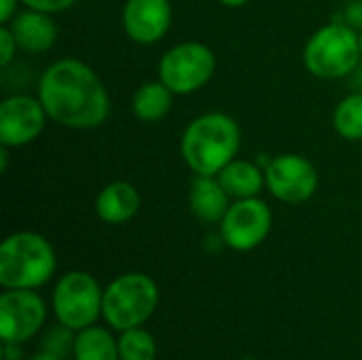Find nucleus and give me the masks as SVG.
Instances as JSON below:
<instances>
[{"label":"nucleus","mask_w":362,"mask_h":360,"mask_svg":"<svg viewBox=\"0 0 362 360\" xmlns=\"http://www.w3.org/2000/svg\"><path fill=\"white\" fill-rule=\"evenodd\" d=\"M358 36H361V53H362V30H361V34H358Z\"/></svg>","instance_id":"nucleus-29"},{"label":"nucleus","mask_w":362,"mask_h":360,"mask_svg":"<svg viewBox=\"0 0 362 360\" xmlns=\"http://www.w3.org/2000/svg\"><path fill=\"white\" fill-rule=\"evenodd\" d=\"M172 91L161 81L142 83L132 95V112L146 123L161 121L172 108Z\"/></svg>","instance_id":"nucleus-18"},{"label":"nucleus","mask_w":362,"mask_h":360,"mask_svg":"<svg viewBox=\"0 0 362 360\" xmlns=\"http://www.w3.org/2000/svg\"><path fill=\"white\" fill-rule=\"evenodd\" d=\"M263 170L267 191L284 204H303L318 189L316 168L297 153H282L269 159Z\"/></svg>","instance_id":"nucleus-10"},{"label":"nucleus","mask_w":362,"mask_h":360,"mask_svg":"<svg viewBox=\"0 0 362 360\" xmlns=\"http://www.w3.org/2000/svg\"><path fill=\"white\" fill-rule=\"evenodd\" d=\"M47 306L36 291L4 289L0 295V337L2 344H25L42 331Z\"/></svg>","instance_id":"nucleus-9"},{"label":"nucleus","mask_w":362,"mask_h":360,"mask_svg":"<svg viewBox=\"0 0 362 360\" xmlns=\"http://www.w3.org/2000/svg\"><path fill=\"white\" fill-rule=\"evenodd\" d=\"M244 360H255V359H244Z\"/></svg>","instance_id":"nucleus-30"},{"label":"nucleus","mask_w":362,"mask_h":360,"mask_svg":"<svg viewBox=\"0 0 362 360\" xmlns=\"http://www.w3.org/2000/svg\"><path fill=\"white\" fill-rule=\"evenodd\" d=\"M216 178L221 180L227 195L233 199L259 197L265 187V170L246 159H233L216 174Z\"/></svg>","instance_id":"nucleus-16"},{"label":"nucleus","mask_w":362,"mask_h":360,"mask_svg":"<svg viewBox=\"0 0 362 360\" xmlns=\"http://www.w3.org/2000/svg\"><path fill=\"white\" fill-rule=\"evenodd\" d=\"M17 40L13 36V32L8 30V25L0 28V64L2 68H8V64L13 62L15 53H17Z\"/></svg>","instance_id":"nucleus-22"},{"label":"nucleus","mask_w":362,"mask_h":360,"mask_svg":"<svg viewBox=\"0 0 362 360\" xmlns=\"http://www.w3.org/2000/svg\"><path fill=\"white\" fill-rule=\"evenodd\" d=\"M272 231V210L259 197L235 199L221 221V238L227 248L250 252L259 248Z\"/></svg>","instance_id":"nucleus-8"},{"label":"nucleus","mask_w":362,"mask_h":360,"mask_svg":"<svg viewBox=\"0 0 362 360\" xmlns=\"http://www.w3.org/2000/svg\"><path fill=\"white\" fill-rule=\"evenodd\" d=\"M159 306L157 282L140 272H129L115 278L104 289L102 318L106 325L123 333L127 329L144 327Z\"/></svg>","instance_id":"nucleus-4"},{"label":"nucleus","mask_w":362,"mask_h":360,"mask_svg":"<svg viewBox=\"0 0 362 360\" xmlns=\"http://www.w3.org/2000/svg\"><path fill=\"white\" fill-rule=\"evenodd\" d=\"M6 168H8V149L2 146V149H0V172L4 174Z\"/></svg>","instance_id":"nucleus-27"},{"label":"nucleus","mask_w":362,"mask_h":360,"mask_svg":"<svg viewBox=\"0 0 362 360\" xmlns=\"http://www.w3.org/2000/svg\"><path fill=\"white\" fill-rule=\"evenodd\" d=\"M242 132L233 117L206 112L195 117L180 138V155L195 176H216L240 151Z\"/></svg>","instance_id":"nucleus-2"},{"label":"nucleus","mask_w":362,"mask_h":360,"mask_svg":"<svg viewBox=\"0 0 362 360\" xmlns=\"http://www.w3.org/2000/svg\"><path fill=\"white\" fill-rule=\"evenodd\" d=\"M57 259L51 242L34 231L11 233L0 246V286L36 291L55 274Z\"/></svg>","instance_id":"nucleus-3"},{"label":"nucleus","mask_w":362,"mask_h":360,"mask_svg":"<svg viewBox=\"0 0 362 360\" xmlns=\"http://www.w3.org/2000/svg\"><path fill=\"white\" fill-rule=\"evenodd\" d=\"M21 0H0V21L8 23L13 19V15L17 13V4Z\"/></svg>","instance_id":"nucleus-24"},{"label":"nucleus","mask_w":362,"mask_h":360,"mask_svg":"<svg viewBox=\"0 0 362 360\" xmlns=\"http://www.w3.org/2000/svg\"><path fill=\"white\" fill-rule=\"evenodd\" d=\"M74 360H121L119 359V337L112 335V329L91 325L83 331H76L74 339Z\"/></svg>","instance_id":"nucleus-17"},{"label":"nucleus","mask_w":362,"mask_h":360,"mask_svg":"<svg viewBox=\"0 0 362 360\" xmlns=\"http://www.w3.org/2000/svg\"><path fill=\"white\" fill-rule=\"evenodd\" d=\"M216 70V57L210 47L197 40L174 45L159 59V81L176 95L195 93Z\"/></svg>","instance_id":"nucleus-7"},{"label":"nucleus","mask_w":362,"mask_h":360,"mask_svg":"<svg viewBox=\"0 0 362 360\" xmlns=\"http://www.w3.org/2000/svg\"><path fill=\"white\" fill-rule=\"evenodd\" d=\"M140 210V193L127 180L106 185L95 197V214L108 225H123Z\"/></svg>","instance_id":"nucleus-14"},{"label":"nucleus","mask_w":362,"mask_h":360,"mask_svg":"<svg viewBox=\"0 0 362 360\" xmlns=\"http://www.w3.org/2000/svg\"><path fill=\"white\" fill-rule=\"evenodd\" d=\"M361 59V36L344 21H331L318 28L303 49L305 68L325 81L348 76Z\"/></svg>","instance_id":"nucleus-5"},{"label":"nucleus","mask_w":362,"mask_h":360,"mask_svg":"<svg viewBox=\"0 0 362 360\" xmlns=\"http://www.w3.org/2000/svg\"><path fill=\"white\" fill-rule=\"evenodd\" d=\"M2 25H8L17 47L28 53H45L57 40V25L51 15L42 11L28 8L23 13H15L13 19Z\"/></svg>","instance_id":"nucleus-13"},{"label":"nucleus","mask_w":362,"mask_h":360,"mask_svg":"<svg viewBox=\"0 0 362 360\" xmlns=\"http://www.w3.org/2000/svg\"><path fill=\"white\" fill-rule=\"evenodd\" d=\"M49 115L38 98L11 95L0 104V144L19 149L34 142L45 129Z\"/></svg>","instance_id":"nucleus-11"},{"label":"nucleus","mask_w":362,"mask_h":360,"mask_svg":"<svg viewBox=\"0 0 362 360\" xmlns=\"http://www.w3.org/2000/svg\"><path fill=\"white\" fill-rule=\"evenodd\" d=\"M189 204L195 219L208 225H221L231 206L229 195L216 176H195L189 193Z\"/></svg>","instance_id":"nucleus-15"},{"label":"nucleus","mask_w":362,"mask_h":360,"mask_svg":"<svg viewBox=\"0 0 362 360\" xmlns=\"http://www.w3.org/2000/svg\"><path fill=\"white\" fill-rule=\"evenodd\" d=\"M74 339H76V331L64 327V325H55L53 329H49L42 337V348L40 350H47V352H53L62 359L66 356H72V350H74Z\"/></svg>","instance_id":"nucleus-21"},{"label":"nucleus","mask_w":362,"mask_h":360,"mask_svg":"<svg viewBox=\"0 0 362 360\" xmlns=\"http://www.w3.org/2000/svg\"><path fill=\"white\" fill-rule=\"evenodd\" d=\"M28 8H34V11H42V13H62L66 8H70L76 0H21Z\"/></svg>","instance_id":"nucleus-23"},{"label":"nucleus","mask_w":362,"mask_h":360,"mask_svg":"<svg viewBox=\"0 0 362 360\" xmlns=\"http://www.w3.org/2000/svg\"><path fill=\"white\" fill-rule=\"evenodd\" d=\"M2 359L4 360H21V344H4Z\"/></svg>","instance_id":"nucleus-25"},{"label":"nucleus","mask_w":362,"mask_h":360,"mask_svg":"<svg viewBox=\"0 0 362 360\" xmlns=\"http://www.w3.org/2000/svg\"><path fill=\"white\" fill-rule=\"evenodd\" d=\"M119 359L121 360H157V342L144 329H127L119 333Z\"/></svg>","instance_id":"nucleus-20"},{"label":"nucleus","mask_w":362,"mask_h":360,"mask_svg":"<svg viewBox=\"0 0 362 360\" xmlns=\"http://www.w3.org/2000/svg\"><path fill=\"white\" fill-rule=\"evenodd\" d=\"M38 100L57 125L70 129H93L110 112V98L95 74L81 59L53 62L38 81Z\"/></svg>","instance_id":"nucleus-1"},{"label":"nucleus","mask_w":362,"mask_h":360,"mask_svg":"<svg viewBox=\"0 0 362 360\" xmlns=\"http://www.w3.org/2000/svg\"><path fill=\"white\" fill-rule=\"evenodd\" d=\"M333 127L346 140H362V93H352L335 106Z\"/></svg>","instance_id":"nucleus-19"},{"label":"nucleus","mask_w":362,"mask_h":360,"mask_svg":"<svg viewBox=\"0 0 362 360\" xmlns=\"http://www.w3.org/2000/svg\"><path fill=\"white\" fill-rule=\"evenodd\" d=\"M221 4H225V6H231V8H235V6H244L246 2H250V0H218Z\"/></svg>","instance_id":"nucleus-28"},{"label":"nucleus","mask_w":362,"mask_h":360,"mask_svg":"<svg viewBox=\"0 0 362 360\" xmlns=\"http://www.w3.org/2000/svg\"><path fill=\"white\" fill-rule=\"evenodd\" d=\"M172 25L170 0H127L123 6V30L138 45L159 42Z\"/></svg>","instance_id":"nucleus-12"},{"label":"nucleus","mask_w":362,"mask_h":360,"mask_svg":"<svg viewBox=\"0 0 362 360\" xmlns=\"http://www.w3.org/2000/svg\"><path fill=\"white\" fill-rule=\"evenodd\" d=\"M104 291L98 280L87 272L64 274L53 289V314L55 320L72 331H83L98 323L102 316Z\"/></svg>","instance_id":"nucleus-6"},{"label":"nucleus","mask_w":362,"mask_h":360,"mask_svg":"<svg viewBox=\"0 0 362 360\" xmlns=\"http://www.w3.org/2000/svg\"><path fill=\"white\" fill-rule=\"evenodd\" d=\"M25 360H64L62 356H57V354H53V352H47V350H40V352H36V354H32L30 359Z\"/></svg>","instance_id":"nucleus-26"}]
</instances>
